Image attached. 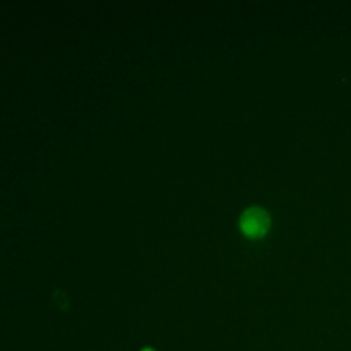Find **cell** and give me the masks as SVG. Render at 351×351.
<instances>
[{
	"label": "cell",
	"mask_w": 351,
	"mask_h": 351,
	"mask_svg": "<svg viewBox=\"0 0 351 351\" xmlns=\"http://www.w3.org/2000/svg\"><path fill=\"white\" fill-rule=\"evenodd\" d=\"M270 225V218L266 210L258 206H251L245 208L240 215V228L241 230L251 236L256 237L263 234Z\"/></svg>",
	"instance_id": "1"
},
{
	"label": "cell",
	"mask_w": 351,
	"mask_h": 351,
	"mask_svg": "<svg viewBox=\"0 0 351 351\" xmlns=\"http://www.w3.org/2000/svg\"><path fill=\"white\" fill-rule=\"evenodd\" d=\"M141 351H154L152 348H144V350H141Z\"/></svg>",
	"instance_id": "2"
}]
</instances>
